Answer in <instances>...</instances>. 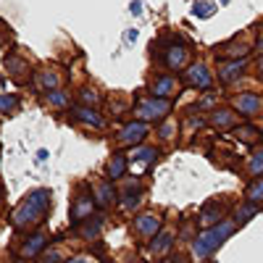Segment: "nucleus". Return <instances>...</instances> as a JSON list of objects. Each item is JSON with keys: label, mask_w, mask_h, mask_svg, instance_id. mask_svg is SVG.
<instances>
[{"label": "nucleus", "mask_w": 263, "mask_h": 263, "mask_svg": "<svg viewBox=\"0 0 263 263\" xmlns=\"http://www.w3.org/2000/svg\"><path fill=\"white\" fill-rule=\"evenodd\" d=\"M245 71V61H234V63H227V66H221V79L224 82H234L239 74Z\"/></svg>", "instance_id": "obj_11"}, {"label": "nucleus", "mask_w": 263, "mask_h": 263, "mask_svg": "<svg viewBox=\"0 0 263 263\" xmlns=\"http://www.w3.org/2000/svg\"><path fill=\"white\" fill-rule=\"evenodd\" d=\"M250 171H253V174H263V150H258L255 156H253V161H250Z\"/></svg>", "instance_id": "obj_21"}, {"label": "nucleus", "mask_w": 263, "mask_h": 263, "mask_svg": "<svg viewBox=\"0 0 263 263\" xmlns=\"http://www.w3.org/2000/svg\"><path fill=\"white\" fill-rule=\"evenodd\" d=\"M258 69H260V74H263V58H260V63H258Z\"/></svg>", "instance_id": "obj_33"}, {"label": "nucleus", "mask_w": 263, "mask_h": 263, "mask_svg": "<svg viewBox=\"0 0 263 263\" xmlns=\"http://www.w3.org/2000/svg\"><path fill=\"white\" fill-rule=\"evenodd\" d=\"M234 108H237V111H242V116H255L263 108V100L258 95H253V92H242V95L234 98Z\"/></svg>", "instance_id": "obj_4"}, {"label": "nucleus", "mask_w": 263, "mask_h": 263, "mask_svg": "<svg viewBox=\"0 0 263 263\" xmlns=\"http://www.w3.org/2000/svg\"><path fill=\"white\" fill-rule=\"evenodd\" d=\"M90 211H92V200H90V197H82V203L74 208V218L79 221V218H84V216L90 213Z\"/></svg>", "instance_id": "obj_18"}, {"label": "nucleus", "mask_w": 263, "mask_h": 263, "mask_svg": "<svg viewBox=\"0 0 263 263\" xmlns=\"http://www.w3.org/2000/svg\"><path fill=\"white\" fill-rule=\"evenodd\" d=\"M255 211H258V205H255V203H250V205H245V208H239V213H237V221H245V218H250Z\"/></svg>", "instance_id": "obj_22"}, {"label": "nucleus", "mask_w": 263, "mask_h": 263, "mask_svg": "<svg viewBox=\"0 0 263 263\" xmlns=\"http://www.w3.org/2000/svg\"><path fill=\"white\" fill-rule=\"evenodd\" d=\"M13 105V98H0V111H8Z\"/></svg>", "instance_id": "obj_29"}, {"label": "nucleus", "mask_w": 263, "mask_h": 263, "mask_svg": "<svg viewBox=\"0 0 263 263\" xmlns=\"http://www.w3.org/2000/svg\"><path fill=\"white\" fill-rule=\"evenodd\" d=\"M237 137H239V140H245V142H253V140L258 137V132L250 129V126H248V129H237Z\"/></svg>", "instance_id": "obj_23"}, {"label": "nucleus", "mask_w": 263, "mask_h": 263, "mask_svg": "<svg viewBox=\"0 0 263 263\" xmlns=\"http://www.w3.org/2000/svg\"><path fill=\"white\" fill-rule=\"evenodd\" d=\"M40 84H42V87H48V90L53 92V87L58 84V77H55V71H42V74H40Z\"/></svg>", "instance_id": "obj_20"}, {"label": "nucleus", "mask_w": 263, "mask_h": 263, "mask_svg": "<svg viewBox=\"0 0 263 263\" xmlns=\"http://www.w3.org/2000/svg\"><path fill=\"white\" fill-rule=\"evenodd\" d=\"M171 245H174V232H161V234L153 237V242H150V253L161 258V255H166V253L171 250Z\"/></svg>", "instance_id": "obj_9"}, {"label": "nucleus", "mask_w": 263, "mask_h": 263, "mask_svg": "<svg viewBox=\"0 0 263 263\" xmlns=\"http://www.w3.org/2000/svg\"><path fill=\"white\" fill-rule=\"evenodd\" d=\"M124 171H126V158L124 156H114V161L108 163V177L119 179V177H124Z\"/></svg>", "instance_id": "obj_14"}, {"label": "nucleus", "mask_w": 263, "mask_h": 263, "mask_svg": "<svg viewBox=\"0 0 263 263\" xmlns=\"http://www.w3.org/2000/svg\"><path fill=\"white\" fill-rule=\"evenodd\" d=\"M156 156H158V150H156V147H140V150H135L132 161H142V163H147V161H153Z\"/></svg>", "instance_id": "obj_15"}, {"label": "nucleus", "mask_w": 263, "mask_h": 263, "mask_svg": "<svg viewBox=\"0 0 263 263\" xmlns=\"http://www.w3.org/2000/svg\"><path fill=\"white\" fill-rule=\"evenodd\" d=\"M218 126H227V124H232V114L229 111H221V114H216V119H213Z\"/></svg>", "instance_id": "obj_25"}, {"label": "nucleus", "mask_w": 263, "mask_h": 263, "mask_svg": "<svg viewBox=\"0 0 263 263\" xmlns=\"http://www.w3.org/2000/svg\"><path fill=\"white\" fill-rule=\"evenodd\" d=\"M145 135H147V126H145V124H137V121H132L129 126H124V129L119 132V140L126 142V145H132V142H140Z\"/></svg>", "instance_id": "obj_7"}, {"label": "nucleus", "mask_w": 263, "mask_h": 263, "mask_svg": "<svg viewBox=\"0 0 263 263\" xmlns=\"http://www.w3.org/2000/svg\"><path fill=\"white\" fill-rule=\"evenodd\" d=\"M111 200H114V190L108 187V184H100V187H98V203H100V205H108Z\"/></svg>", "instance_id": "obj_19"}, {"label": "nucleus", "mask_w": 263, "mask_h": 263, "mask_svg": "<svg viewBox=\"0 0 263 263\" xmlns=\"http://www.w3.org/2000/svg\"><path fill=\"white\" fill-rule=\"evenodd\" d=\"M248 200H250V203H255V205L263 200V179H258V182L250 187V192H248Z\"/></svg>", "instance_id": "obj_17"}, {"label": "nucleus", "mask_w": 263, "mask_h": 263, "mask_svg": "<svg viewBox=\"0 0 263 263\" xmlns=\"http://www.w3.org/2000/svg\"><path fill=\"white\" fill-rule=\"evenodd\" d=\"M48 100H50V105H66V95L63 92H50Z\"/></svg>", "instance_id": "obj_27"}, {"label": "nucleus", "mask_w": 263, "mask_h": 263, "mask_svg": "<svg viewBox=\"0 0 263 263\" xmlns=\"http://www.w3.org/2000/svg\"><path fill=\"white\" fill-rule=\"evenodd\" d=\"M161 135H163V137H168V135H171V124H166V126L161 129Z\"/></svg>", "instance_id": "obj_30"}, {"label": "nucleus", "mask_w": 263, "mask_h": 263, "mask_svg": "<svg viewBox=\"0 0 263 263\" xmlns=\"http://www.w3.org/2000/svg\"><path fill=\"white\" fill-rule=\"evenodd\" d=\"M187 58H190V50H187L184 45H171V48L166 50V66H168L171 71L182 69V66L187 63Z\"/></svg>", "instance_id": "obj_6"}, {"label": "nucleus", "mask_w": 263, "mask_h": 263, "mask_svg": "<svg viewBox=\"0 0 263 263\" xmlns=\"http://www.w3.org/2000/svg\"><path fill=\"white\" fill-rule=\"evenodd\" d=\"M216 221H221V211H218V208H211V211H205V213L200 216V224H203V227H211V224H216Z\"/></svg>", "instance_id": "obj_16"}, {"label": "nucleus", "mask_w": 263, "mask_h": 263, "mask_svg": "<svg viewBox=\"0 0 263 263\" xmlns=\"http://www.w3.org/2000/svg\"><path fill=\"white\" fill-rule=\"evenodd\" d=\"M177 87V82H174V77H161L156 84H153V92H156V98H166V95H171V90Z\"/></svg>", "instance_id": "obj_12"}, {"label": "nucleus", "mask_w": 263, "mask_h": 263, "mask_svg": "<svg viewBox=\"0 0 263 263\" xmlns=\"http://www.w3.org/2000/svg\"><path fill=\"white\" fill-rule=\"evenodd\" d=\"M48 192L45 190H37V192H32L27 200H24V205H18L16 208V213H13V224L16 227H27V224H34L37 218L45 213V208H48Z\"/></svg>", "instance_id": "obj_2"}, {"label": "nucleus", "mask_w": 263, "mask_h": 263, "mask_svg": "<svg viewBox=\"0 0 263 263\" xmlns=\"http://www.w3.org/2000/svg\"><path fill=\"white\" fill-rule=\"evenodd\" d=\"M135 229L142 237H156V234H161V218L153 216V213H145V216H140L135 221Z\"/></svg>", "instance_id": "obj_5"}, {"label": "nucleus", "mask_w": 263, "mask_h": 263, "mask_svg": "<svg viewBox=\"0 0 263 263\" xmlns=\"http://www.w3.org/2000/svg\"><path fill=\"white\" fill-rule=\"evenodd\" d=\"M66 263H90V260H84V258H74V260H66Z\"/></svg>", "instance_id": "obj_31"}, {"label": "nucleus", "mask_w": 263, "mask_h": 263, "mask_svg": "<svg viewBox=\"0 0 263 263\" xmlns=\"http://www.w3.org/2000/svg\"><path fill=\"white\" fill-rule=\"evenodd\" d=\"M45 248H48V237L45 234H34V237H29L24 242V248H21V258H34Z\"/></svg>", "instance_id": "obj_8"}, {"label": "nucleus", "mask_w": 263, "mask_h": 263, "mask_svg": "<svg viewBox=\"0 0 263 263\" xmlns=\"http://www.w3.org/2000/svg\"><path fill=\"white\" fill-rule=\"evenodd\" d=\"M82 100H84V103H98V92L84 90V92H82Z\"/></svg>", "instance_id": "obj_28"}, {"label": "nucleus", "mask_w": 263, "mask_h": 263, "mask_svg": "<svg viewBox=\"0 0 263 263\" xmlns=\"http://www.w3.org/2000/svg\"><path fill=\"white\" fill-rule=\"evenodd\" d=\"M237 229V221H224V224H216L213 229H208V232H203L200 237L192 242V255L197 258V260H205L208 255H213L218 248H221V242Z\"/></svg>", "instance_id": "obj_1"}, {"label": "nucleus", "mask_w": 263, "mask_h": 263, "mask_svg": "<svg viewBox=\"0 0 263 263\" xmlns=\"http://www.w3.org/2000/svg\"><path fill=\"white\" fill-rule=\"evenodd\" d=\"M74 116L77 119H82L84 124H92V126H103V119L95 114V111H90V108H74Z\"/></svg>", "instance_id": "obj_13"}, {"label": "nucleus", "mask_w": 263, "mask_h": 263, "mask_svg": "<svg viewBox=\"0 0 263 263\" xmlns=\"http://www.w3.org/2000/svg\"><path fill=\"white\" fill-rule=\"evenodd\" d=\"M168 114V100H158V98H153V100H145L140 108H137V116L140 119H161Z\"/></svg>", "instance_id": "obj_3"}, {"label": "nucleus", "mask_w": 263, "mask_h": 263, "mask_svg": "<svg viewBox=\"0 0 263 263\" xmlns=\"http://www.w3.org/2000/svg\"><path fill=\"white\" fill-rule=\"evenodd\" d=\"M211 11H213V6H208V3H195V16H211Z\"/></svg>", "instance_id": "obj_24"}, {"label": "nucleus", "mask_w": 263, "mask_h": 263, "mask_svg": "<svg viewBox=\"0 0 263 263\" xmlns=\"http://www.w3.org/2000/svg\"><path fill=\"white\" fill-rule=\"evenodd\" d=\"M258 50L263 53V34H260V40H258Z\"/></svg>", "instance_id": "obj_32"}, {"label": "nucleus", "mask_w": 263, "mask_h": 263, "mask_svg": "<svg viewBox=\"0 0 263 263\" xmlns=\"http://www.w3.org/2000/svg\"><path fill=\"white\" fill-rule=\"evenodd\" d=\"M42 263H61V253L58 250H48L42 255Z\"/></svg>", "instance_id": "obj_26"}, {"label": "nucleus", "mask_w": 263, "mask_h": 263, "mask_svg": "<svg viewBox=\"0 0 263 263\" xmlns=\"http://www.w3.org/2000/svg\"><path fill=\"white\" fill-rule=\"evenodd\" d=\"M187 82L192 87H211V74H208V69L203 63H195L192 69L187 71Z\"/></svg>", "instance_id": "obj_10"}]
</instances>
